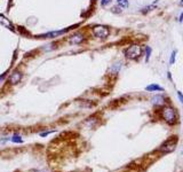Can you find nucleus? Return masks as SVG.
<instances>
[{
  "instance_id": "obj_1",
  "label": "nucleus",
  "mask_w": 183,
  "mask_h": 172,
  "mask_svg": "<svg viewBox=\"0 0 183 172\" xmlns=\"http://www.w3.org/2000/svg\"><path fill=\"white\" fill-rule=\"evenodd\" d=\"M124 54H125V56L127 57V59L134 60V59H137L139 56H141L142 48L140 45L133 44V45H131V46H128L126 48L125 51H124Z\"/></svg>"
},
{
  "instance_id": "obj_2",
  "label": "nucleus",
  "mask_w": 183,
  "mask_h": 172,
  "mask_svg": "<svg viewBox=\"0 0 183 172\" xmlns=\"http://www.w3.org/2000/svg\"><path fill=\"white\" fill-rule=\"evenodd\" d=\"M162 116L164 120L168 124H174L176 122V111L171 107H165L162 109Z\"/></svg>"
},
{
  "instance_id": "obj_3",
  "label": "nucleus",
  "mask_w": 183,
  "mask_h": 172,
  "mask_svg": "<svg viewBox=\"0 0 183 172\" xmlns=\"http://www.w3.org/2000/svg\"><path fill=\"white\" fill-rule=\"evenodd\" d=\"M93 33H94L95 37L101 38V39H104V38H106V37L109 36L110 30L109 28L105 25H95L93 28Z\"/></svg>"
},
{
  "instance_id": "obj_4",
  "label": "nucleus",
  "mask_w": 183,
  "mask_h": 172,
  "mask_svg": "<svg viewBox=\"0 0 183 172\" xmlns=\"http://www.w3.org/2000/svg\"><path fill=\"white\" fill-rule=\"evenodd\" d=\"M176 143H178V140L176 138L174 137V139H169L167 140L164 145H162V147L158 149L159 151H162V153H169V151H173L176 147Z\"/></svg>"
},
{
  "instance_id": "obj_5",
  "label": "nucleus",
  "mask_w": 183,
  "mask_h": 172,
  "mask_svg": "<svg viewBox=\"0 0 183 172\" xmlns=\"http://www.w3.org/2000/svg\"><path fill=\"white\" fill-rule=\"evenodd\" d=\"M72 29V28H67V29H63V30H58V31H52V32H47V33H44V35H40V38H56V37H60L67 33V32Z\"/></svg>"
},
{
  "instance_id": "obj_6",
  "label": "nucleus",
  "mask_w": 183,
  "mask_h": 172,
  "mask_svg": "<svg viewBox=\"0 0 183 172\" xmlns=\"http://www.w3.org/2000/svg\"><path fill=\"white\" fill-rule=\"evenodd\" d=\"M84 39H85V37L83 33H76V35L70 37L69 42L72 44V45H79V44H81V42H84Z\"/></svg>"
},
{
  "instance_id": "obj_7",
  "label": "nucleus",
  "mask_w": 183,
  "mask_h": 172,
  "mask_svg": "<svg viewBox=\"0 0 183 172\" xmlns=\"http://www.w3.org/2000/svg\"><path fill=\"white\" fill-rule=\"evenodd\" d=\"M21 79H22V73L20 71H15V73H13L11 75L9 82H11V85H16V84H18L21 82Z\"/></svg>"
},
{
  "instance_id": "obj_8",
  "label": "nucleus",
  "mask_w": 183,
  "mask_h": 172,
  "mask_svg": "<svg viewBox=\"0 0 183 172\" xmlns=\"http://www.w3.org/2000/svg\"><path fill=\"white\" fill-rule=\"evenodd\" d=\"M145 91L146 92H164L165 89L162 86L160 85H158V84H150V85H148L145 87Z\"/></svg>"
},
{
  "instance_id": "obj_9",
  "label": "nucleus",
  "mask_w": 183,
  "mask_h": 172,
  "mask_svg": "<svg viewBox=\"0 0 183 172\" xmlns=\"http://www.w3.org/2000/svg\"><path fill=\"white\" fill-rule=\"evenodd\" d=\"M0 24H1V25H4L5 28H7V29H9V30H13V31H14V25H13V23H11L8 19H6L4 15H1V14H0Z\"/></svg>"
},
{
  "instance_id": "obj_10",
  "label": "nucleus",
  "mask_w": 183,
  "mask_h": 172,
  "mask_svg": "<svg viewBox=\"0 0 183 172\" xmlns=\"http://www.w3.org/2000/svg\"><path fill=\"white\" fill-rule=\"evenodd\" d=\"M152 103L156 104V106H160V104L164 103V98L162 95H156L152 98Z\"/></svg>"
},
{
  "instance_id": "obj_11",
  "label": "nucleus",
  "mask_w": 183,
  "mask_h": 172,
  "mask_svg": "<svg viewBox=\"0 0 183 172\" xmlns=\"http://www.w3.org/2000/svg\"><path fill=\"white\" fill-rule=\"evenodd\" d=\"M11 142H15V143H21V142H23V139H22L21 136H18V134H14V136L11 137Z\"/></svg>"
},
{
  "instance_id": "obj_12",
  "label": "nucleus",
  "mask_w": 183,
  "mask_h": 172,
  "mask_svg": "<svg viewBox=\"0 0 183 172\" xmlns=\"http://www.w3.org/2000/svg\"><path fill=\"white\" fill-rule=\"evenodd\" d=\"M117 4H118V6L120 8H127L128 5H129L128 0H117Z\"/></svg>"
},
{
  "instance_id": "obj_13",
  "label": "nucleus",
  "mask_w": 183,
  "mask_h": 172,
  "mask_svg": "<svg viewBox=\"0 0 183 172\" xmlns=\"http://www.w3.org/2000/svg\"><path fill=\"white\" fill-rule=\"evenodd\" d=\"M176 53H178V51H176V49H174V51L171 53V56H169V66H173V64L175 63V59H176Z\"/></svg>"
},
{
  "instance_id": "obj_14",
  "label": "nucleus",
  "mask_w": 183,
  "mask_h": 172,
  "mask_svg": "<svg viewBox=\"0 0 183 172\" xmlns=\"http://www.w3.org/2000/svg\"><path fill=\"white\" fill-rule=\"evenodd\" d=\"M151 53H152V48L150 46H145V61L148 62L149 59L151 56Z\"/></svg>"
},
{
  "instance_id": "obj_15",
  "label": "nucleus",
  "mask_w": 183,
  "mask_h": 172,
  "mask_svg": "<svg viewBox=\"0 0 183 172\" xmlns=\"http://www.w3.org/2000/svg\"><path fill=\"white\" fill-rule=\"evenodd\" d=\"M176 95H178V100L181 101V103L183 104V93L181 92V91H178V92H176Z\"/></svg>"
},
{
  "instance_id": "obj_16",
  "label": "nucleus",
  "mask_w": 183,
  "mask_h": 172,
  "mask_svg": "<svg viewBox=\"0 0 183 172\" xmlns=\"http://www.w3.org/2000/svg\"><path fill=\"white\" fill-rule=\"evenodd\" d=\"M111 2V0H101V5L103 6V7H105V6H108Z\"/></svg>"
},
{
  "instance_id": "obj_17",
  "label": "nucleus",
  "mask_w": 183,
  "mask_h": 172,
  "mask_svg": "<svg viewBox=\"0 0 183 172\" xmlns=\"http://www.w3.org/2000/svg\"><path fill=\"white\" fill-rule=\"evenodd\" d=\"M54 131H47V132H44V133H41L40 136L41 137H46V136H48V134H51V133H53Z\"/></svg>"
},
{
  "instance_id": "obj_18",
  "label": "nucleus",
  "mask_w": 183,
  "mask_h": 172,
  "mask_svg": "<svg viewBox=\"0 0 183 172\" xmlns=\"http://www.w3.org/2000/svg\"><path fill=\"white\" fill-rule=\"evenodd\" d=\"M5 77H6V73H4V75H1V76H0V84H1V82H4Z\"/></svg>"
},
{
  "instance_id": "obj_19",
  "label": "nucleus",
  "mask_w": 183,
  "mask_h": 172,
  "mask_svg": "<svg viewBox=\"0 0 183 172\" xmlns=\"http://www.w3.org/2000/svg\"><path fill=\"white\" fill-rule=\"evenodd\" d=\"M178 21H180V23L181 22H183V12L181 13V15H180V17H178Z\"/></svg>"
},
{
  "instance_id": "obj_20",
  "label": "nucleus",
  "mask_w": 183,
  "mask_h": 172,
  "mask_svg": "<svg viewBox=\"0 0 183 172\" xmlns=\"http://www.w3.org/2000/svg\"><path fill=\"white\" fill-rule=\"evenodd\" d=\"M180 6H181V7H183V0H181V1H180Z\"/></svg>"
},
{
  "instance_id": "obj_21",
  "label": "nucleus",
  "mask_w": 183,
  "mask_h": 172,
  "mask_svg": "<svg viewBox=\"0 0 183 172\" xmlns=\"http://www.w3.org/2000/svg\"><path fill=\"white\" fill-rule=\"evenodd\" d=\"M36 172H45V171H36Z\"/></svg>"
},
{
  "instance_id": "obj_22",
  "label": "nucleus",
  "mask_w": 183,
  "mask_h": 172,
  "mask_svg": "<svg viewBox=\"0 0 183 172\" xmlns=\"http://www.w3.org/2000/svg\"><path fill=\"white\" fill-rule=\"evenodd\" d=\"M182 154H183V151H182Z\"/></svg>"
}]
</instances>
